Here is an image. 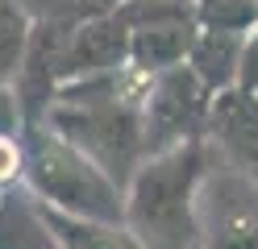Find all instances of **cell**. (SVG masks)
<instances>
[{"mask_svg":"<svg viewBox=\"0 0 258 249\" xmlns=\"http://www.w3.org/2000/svg\"><path fill=\"white\" fill-rule=\"evenodd\" d=\"M208 175V141H187L146 158L125 191V228L146 249H200V191Z\"/></svg>","mask_w":258,"mask_h":249,"instance_id":"cell-1","label":"cell"},{"mask_svg":"<svg viewBox=\"0 0 258 249\" xmlns=\"http://www.w3.org/2000/svg\"><path fill=\"white\" fill-rule=\"evenodd\" d=\"M25 187L38 204L84 216V220L125 224V187H117L88 154L50 125H25Z\"/></svg>","mask_w":258,"mask_h":249,"instance_id":"cell-2","label":"cell"},{"mask_svg":"<svg viewBox=\"0 0 258 249\" xmlns=\"http://www.w3.org/2000/svg\"><path fill=\"white\" fill-rule=\"evenodd\" d=\"M46 125L62 133L79 154H88L100 171L129 191L134 175L146 162V116L138 104L108 100V104H54Z\"/></svg>","mask_w":258,"mask_h":249,"instance_id":"cell-3","label":"cell"},{"mask_svg":"<svg viewBox=\"0 0 258 249\" xmlns=\"http://www.w3.org/2000/svg\"><path fill=\"white\" fill-rule=\"evenodd\" d=\"M213 92L191 66H171L154 75V88L142 116H146V154H167L187 141H208V121H213Z\"/></svg>","mask_w":258,"mask_h":249,"instance_id":"cell-4","label":"cell"},{"mask_svg":"<svg viewBox=\"0 0 258 249\" xmlns=\"http://www.w3.org/2000/svg\"><path fill=\"white\" fill-rule=\"evenodd\" d=\"M200 249H258V187L229 166L200 191Z\"/></svg>","mask_w":258,"mask_h":249,"instance_id":"cell-5","label":"cell"},{"mask_svg":"<svg viewBox=\"0 0 258 249\" xmlns=\"http://www.w3.org/2000/svg\"><path fill=\"white\" fill-rule=\"evenodd\" d=\"M75 21H58V17H34V33H29V50L13 92L21 100L25 125H42L50 108L58 104L62 92V62H67V46H71Z\"/></svg>","mask_w":258,"mask_h":249,"instance_id":"cell-6","label":"cell"},{"mask_svg":"<svg viewBox=\"0 0 258 249\" xmlns=\"http://www.w3.org/2000/svg\"><path fill=\"white\" fill-rule=\"evenodd\" d=\"M134 62V21H129L125 5L79 21L67 46V62H62V88L79 79H96V75H112L121 66Z\"/></svg>","mask_w":258,"mask_h":249,"instance_id":"cell-7","label":"cell"},{"mask_svg":"<svg viewBox=\"0 0 258 249\" xmlns=\"http://www.w3.org/2000/svg\"><path fill=\"white\" fill-rule=\"evenodd\" d=\"M208 145L221 154L229 171L246 175L258 187V96L254 92H221L213 100V121H208Z\"/></svg>","mask_w":258,"mask_h":249,"instance_id":"cell-8","label":"cell"},{"mask_svg":"<svg viewBox=\"0 0 258 249\" xmlns=\"http://www.w3.org/2000/svg\"><path fill=\"white\" fill-rule=\"evenodd\" d=\"M129 21H134V66H142V71H150V75L183 66L191 46H196V38H200V21H196L191 9L129 13Z\"/></svg>","mask_w":258,"mask_h":249,"instance_id":"cell-9","label":"cell"},{"mask_svg":"<svg viewBox=\"0 0 258 249\" xmlns=\"http://www.w3.org/2000/svg\"><path fill=\"white\" fill-rule=\"evenodd\" d=\"M241 54H246V38L241 33L200 29V38L187 54V66L204 79V88L213 96H221V92H233L241 83Z\"/></svg>","mask_w":258,"mask_h":249,"instance_id":"cell-10","label":"cell"},{"mask_svg":"<svg viewBox=\"0 0 258 249\" xmlns=\"http://www.w3.org/2000/svg\"><path fill=\"white\" fill-rule=\"evenodd\" d=\"M0 249H62L34 195L29 199H21L17 191L0 195Z\"/></svg>","mask_w":258,"mask_h":249,"instance_id":"cell-11","label":"cell"},{"mask_svg":"<svg viewBox=\"0 0 258 249\" xmlns=\"http://www.w3.org/2000/svg\"><path fill=\"white\" fill-rule=\"evenodd\" d=\"M46 224L54 228L62 249H146L125 224H104V220H84V216H67L42 204Z\"/></svg>","mask_w":258,"mask_h":249,"instance_id":"cell-12","label":"cell"},{"mask_svg":"<svg viewBox=\"0 0 258 249\" xmlns=\"http://www.w3.org/2000/svg\"><path fill=\"white\" fill-rule=\"evenodd\" d=\"M29 33H34V13L21 0H0V83L13 88L25 50H29Z\"/></svg>","mask_w":258,"mask_h":249,"instance_id":"cell-13","label":"cell"},{"mask_svg":"<svg viewBox=\"0 0 258 249\" xmlns=\"http://www.w3.org/2000/svg\"><path fill=\"white\" fill-rule=\"evenodd\" d=\"M196 21L200 29L250 38L258 29V0H196Z\"/></svg>","mask_w":258,"mask_h":249,"instance_id":"cell-14","label":"cell"},{"mask_svg":"<svg viewBox=\"0 0 258 249\" xmlns=\"http://www.w3.org/2000/svg\"><path fill=\"white\" fill-rule=\"evenodd\" d=\"M25 183V133H5L0 137V195Z\"/></svg>","mask_w":258,"mask_h":249,"instance_id":"cell-15","label":"cell"},{"mask_svg":"<svg viewBox=\"0 0 258 249\" xmlns=\"http://www.w3.org/2000/svg\"><path fill=\"white\" fill-rule=\"evenodd\" d=\"M5 133H25V112H21L17 92L0 83V137Z\"/></svg>","mask_w":258,"mask_h":249,"instance_id":"cell-16","label":"cell"},{"mask_svg":"<svg viewBox=\"0 0 258 249\" xmlns=\"http://www.w3.org/2000/svg\"><path fill=\"white\" fill-rule=\"evenodd\" d=\"M241 92H254L258 96V29L246 38V54H241Z\"/></svg>","mask_w":258,"mask_h":249,"instance_id":"cell-17","label":"cell"},{"mask_svg":"<svg viewBox=\"0 0 258 249\" xmlns=\"http://www.w3.org/2000/svg\"><path fill=\"white\" fill-rule=\"evenodd\" d=\"M129 13H175V9H191L196 13V0H125Z\"/></svg>","mask_w":258,"mask_h":249,"instance_id":"cell-18","label":"cell"}]
</instances>
